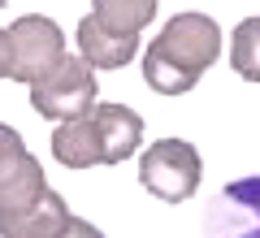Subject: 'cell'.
<instances>
[{
  "mask_svg": "<svg viewBox=\"0 0 260 238\" xmlns=\"http://www.w3.org/2000/svg\"><path fill=\"white\" fill-rule=\"evenodd\" d=\"M48 195L44 165L26 152L22 134L0 121V217H18Z\"/></svg>",
  "mask_w": 260,
  "mask_h": 238,
  "instance_id": "5",
  "label": "cell"
},
{
  "mask_svg": "<svg viewBox=\"0 0 260 238\" xmlns=\"http://www.w3.org/2000/svg\"><path fill=\"white\" fill-rule=\"evenodd\" d=\"M135 52H139V39L104 30L91 13L78 22V56H83L91 70H121L126 61H135Z\"/></svg>",
  "mask_w": 260,
  "mask_h": 238,
  "instance_id": "9",
  "label": "cell"
},
{
  "mask_svg": "<svg viewBox=\"0 0 260 238\" xmlns=\"http://www.w3.org/2000/svg\"><path fill=\"white\" fill-rule=\"evenodd\" d=\"M208 238H260V178L221 186L208 208Z\"/></svg>",
  "mask_w": 260,
  "mask_h": 238,
  "instance_id": "6",
  "label": "cell"
},
{
  "mask_svg": "<svg viewBox=\"0 0 260 238\" xmlns=\"http://www.w3.org/2000/svg\"><path fill=\"white\" fill-rule=\"evenodd\" d=\"M200 152L186 139H156L148 152L139 156V182L165 203H182L200 191Z\"/></svg>",
  "mask_w": 260,
  "mask_h": 238,
  "instance_id": "2",
  "label": "cell"
},
{
  "mask_svg": "<svg viewBox=\"0 0 260 238\" xmlns=\"http://www.w3.org/2000/svg\"><path fill=\"white\" fill-rule=\"evenodd\" d=\"M230 65L239 78L260 83V18H243L230 35Z\"/></svg>",
  "mask_w": 260,
  "mask_h": 238,
  "instance_id": "12",
  "label": "cell"
},
{
  "mask_svg": "<svg viewBox=\"0 0 260 238\" xmlns=\"http://www.w3.org/2000/svg\"><path fill=\"white\" fill-rule=\"evenodd\" d=\"M91 18L100 22L104 30H113V35L139 39V30L156 18V0H95Z\"/></svg>",
  "mask_w": 260,
  "mask_h": 238,
  "instance_id": "11",
  "label": "cell"
},
{
  "mask_svg": "<svg viewBox=\"0 0 260 238\" xmlns=\"http://www.w3.org/2000/svg\"><path fill=\"white\" fill-rule=\"evenodd\" d=\"M30 104L48 121H74L95 109V70L83 56H65L48 78L30 87Z\"/></svg>",
  "mask_w": 260,
  "mask_h": 238,
  "instance_id": "3",
  "label": "cell"
},
{
  "mask_svg": "<svg viewBox=\"0 0 260 238\" xmlns=\"http://www.w3.org/2000/svg\"><path fill=\"white\" fill-rule=\"evenodd\" d=\"M61 238H104V234H100L95 225H87V221H78V217H74L70 225H65V234H61Z\"/></svg>",
  "mask_w": 260,
  "mask_h": 238,
  "instance_id": "13",
  "label": "cell"
},
{
  "mask_svg": "<svg viewBox=\"0 0 260 238\" xmlns=\"http://www.w3.org/2000/svg\"><path fill=\"white\" fill-rule=\"evenodd\" d=\"M52 156L61 160L65 169L104 165V147H100V134H95L91 113H87V117H74V121H61V126L52 130Z\"/></svg>",
  "mask_w": 260,
  "mask_h": 238,
  "instance_id": "10",
  "label": "cell"
},
{
  "mask_svg": "<svg viewBox=\"0 0 260 238\" xmlns=\"http://www.w3.org/2000/svg\"><path fill=\"white\" fill-rule=\"evenodd\" d=\"M9 48H13V74L9 78L30 83V87H35L39 78H48V74L65 61V35H61V26H56L52 18H44V13H26V18L13 22L9 26Z\"/></svg>",
  "mask_w": 260,
  "mask_h": 238,
  "instance_id": "4",
  "label": "cell"
},
{
  "mask_svg": "<svg viewBox=\"0 0 260 238\" xmlns=\"http://www.w3.org/2000/svg\"><path fill=\"white\" fill-rule=\"evenodd\" d=\"M91 121H95V134H100V147H104V165H121L139 152L143 143V117L126 104H95L91 109Z\"/></svg>",
  "mask_w": 260,
  "mask_h": 238,
  "instance_id": "7",
  "label": "cell"
},
{
  "mask_svg": "<svg viewBox=\"0 0 260 238\" xmlns=\"http://www.w3.org/2000/svg\"><path fill=\"white\" fill-rule=\"evenodd\" d=\"M221 26L208 13H174L143 52V78L156 95H182L217 65Z\"/></svg>",
  "mask_w": 260,
  "mask_h": 238,
  "instance_id": "1",
  "label": "cell"
},
{
  "mask_svg": "<svg viewBox=\"0 0 260 238\" xmlns=\"http://www.w3.org/2000/svg\"><path fill=\"white\" fill-rule=\"evenodd\" d=\"M13 74V48H9V30H0V78Z\"/></svg>",
  "mask_w": 260,
  "mask_h": 238,
  "instance_id": "14",
  "label": "cell"
},
{
  "mask_svg": "<svg viewBox=\"0 0 260 238\" xmlns=\"http://www.w3.org/2000/svg\"><path fill=\"white\" fill-rule=\"evenodd\" d=\"M70 208L56 191H48L39 203H30L18 217H0V238H61L70 225Z\"/></svg>",
  "mask_w": 260,
  "mask_h": 238,
  "instance_id": "8",
  "label": "cell"
}]
</instances>
